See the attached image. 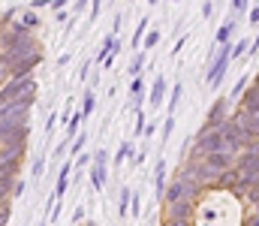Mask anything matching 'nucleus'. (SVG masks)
Returning a JSON list of instances; mask_svg holds the SVG:
<instances>
[{"mask_svg": "<svg viewBox=\"0 0 259 226\" xmlns=\"http://www.w3.org/2000/svg\"><path fill=\"white\" fill-rule=\"evenodd\" d=\"M229 61H232V42L214 46L211 64H208V73H205L208 87H220V84H223V75H226V70H229Z\"/></svg>", "mask_w": 259, "mask_h": 226, "instance_id": "obj_1", "label": "nucleus"}, {"mask_svg": "<svg viewBox=\"0 0 259 226\" xmlns=\"http://www.w3.org/2000/svg\"><path fill=\"white\" fill-rule=\"evenodd\" d=\"M33 91H36V81H33L30 75H15V78H9L6 87L0 91V106H6V103H12V100H21V97H30Z\"/></svg>", "mask_w": 259, "mask_h": 226, "instance_id": "obj_2", "label": "nucleus"}, {"mask_svg": "<svg viewBox=\"0 0 259 226\" xmlns=\"http://www.w3.org/2000/svg\"><path fill=\"white\" fill-rule=\"evenodd\" d=\"M229 118H232V100H229V97H217V100L211 103V109H208V115H205V124H202L199 130H217V127H223Z\"/></svg>", "mask_w": 259, "mask_h": 226, "instance_id": "obj_3", "label": "nucleus"}, {"mask_svg": "<svg viewBox=\"0 0 259 226\" xmlns=\"http://www.w3.org/2000/svg\"><path fill=\"white\" fill-rule=\"evenodd\" d=\"M196 214H199V196H184L172 205H163V220H172V217L196 220Z\"/></svg>", "mask_w": 259, "mask_h": 226, "instance_id": "obj_4", "label": "nucleus"}, {"mask_svg": "<svg viewBox=\"0 0 259 226\" xmlns=\"http://www.w3.org/2000/svg\"><path fill=\"white\" fill-rule=\"evenodd\" d=\"M223 136H226V148L232 151V154H238V151H244V145H247V136H244V130H241V124H238L235 118H229V121L223 124Z\"/></svg>", "mask_w": 259, "mask_h": 226, "instance_id": "obj_5", "label": "nucleus"}, {"mask_svg": "<svg viewBox=\"0 0 259 226\" xmlns=\"http://www.w3.org/2000/svg\"><path fill=\"white\" fill-rule=\"evenodd\" d=\"M106 166H109V154L100 148L94 154V163H91V187L94 190H103L106 187Z\"/></svg>", "mask_w": 259, "mask_h": 226, "instance_id": "obj_6", "label": "nucleus"}, {"mask_svg": "<svg viewBox=\"0 0 259 226\" xmlns=\"http://www.w3.org/2000/svg\"><path fill=\"white\" fill-rule=\"evenodd\" d=\"M39 61H42V52H39V49H33V52H27L24 58H18L6 73H9V78H15V75H30V70H33Z\"/></svg>", "mask_w": 259, "mask_h": 226, "instance_id": "obj_7", "label": "nucleus"}, {"mask_svg": "<svg viewBox=\"0 0 259 226\" xmlns=\"http://www.w3.org/2000/svg\"><path fill=\"white\" fill-rule=\"evenodd\" d=\"M232 118L241 124V130H244L247 142H250V139H259V118H256V115H250V112H241V109H232Z\"/></svg>", "mask_w": 259, "mask_h": 226, "instance_id": "obj_8", "label": "nucleus"}, {"mask_svg": "<svg viewBox=\"0 0 259 226\" xmlns=\"http://www.w3.org/2000/svg\"><path fill=\"white\" fill-rule=\"evenodd\" d=\"M235 169L238 172H250V175H259V151H238L235 154Z\"/></svg>", "mask_w": 259, "mask_h": 226, "instance_id": "obj_9", "label": "nucleus"}, {"mask_svg": "<svg viewBox=\"0 0 259 226\" xmlns=\"http://www.w3.org/2000/svg\"><path fill=\"white\" fill-rule=\"evenodd\" d=\"M235 109L250 112V115H256V118H259V87L253 84V81H250V84H247V91L238 97V106H235Z\"/></svg>", "mask_w": 259, "mask_h": 226, "instance_id": "obj_10", "label": "nucleus"}, {"mask_svg": "<svg viewBox=\"0 0 259 226\" xmlns=\"http://www.w3.org/2000/svg\"><path fill=\"white\" fill-rule=\"evenodd\" d=\"M163 100H166V78H163V75H157V78H154V84H151L148 109H160V106H163Z\"/></svg>", "mask_w": 259, "mask_h": 226, "instance_id": "obj_11", "label": "nucleus"}, {"mask_svg": "<svg viewBox=\"0 0 259 226\" xmlns=\"http://www.w3.org/2000/svg\"><path fill=\"white\" fill-rule=\"evenodd\" d=\"M166 184H169V178H166V157H163V160H157V172H154V193H157L160 202H163Z\"/></svg>", "mask_w": 259, "mask_h": 226, "instance_id": "obj_12", "label": "nucleus"}, {"mask_svg": "<svg viewBox=\"0 0 259 226\" xmlns=\"http://www.w3.org/2000/svg\"><path fill=\"white\" fill-rule=\"evenodd\" d=\"M235 27H238V18H226V21L220 24V30H217V36H214V46H223V42H232V36H235Z\"/></svg>", "mask_w": 259, "mask_h": 226, "instance_id": "obj_13", "label": "nucleus"}, {"mask_svg": "<svg viewBox=\"0 0 259 226\" xmlns=\"http://www.w3.org/2000/svg\"><path fill=\"white\" fill-rule=\"evenodd\" d=\"M69 172H72V163H66L64 169H61V175H58V187H55V196L61 199L66 193V187H69Z\"/></svg>", "mask_w": 259, "mask_h": 226, "instance_id": "obj_14", "label": "nucleus"}, {"mask_svg": "<svg viewBox=\"0 0 259 226\" xmlns=\"http://www.w3.org/2000/svg\"><path fill=\"white\" fill-rule=\"evenodd\" d=\"M130 202H133V193H130V187H121V196H118V217H121V220L130 214Z\"/></svg>", "mask_w": 259, "mask_h": 226, "instance_id": "obj_15", "label": "nucleus"}, {"mask_svg": "<svg viewBox=\"0 0 259 226\" xmlns=\"http://www.w3.org/2000/svg\"><path fill=\"white\" fill-rule=\"evenodd\" d=\"M136 157V148H133V142H121V148H118V154H115V166H124V160H133Z\"/></svg>", "mask_w": 259, "mask_h": 226, "instance_id": "obj_16", "label": "nucleus"}, {"mask_svg": "<svg viewBox=\"0 0 259 226\" xmlns=\"http://www.w3.org/2000/svg\"><path fill=\"white\" fill-rule=\"evenodd\" d=\"M250 81H253V78H247V75H241V78L235 81V87H232V94H229V100L235 103V100H238V97H241V94L247 91V84H250Z\"/></svg>", "mask_w": 259, "mask_h": 226, "instance_id": "obj_17", "label": "nucleus"}, {"mask_svg": "<svg viewBox=\"0 0 259 226\" xmlns=\"http://www.w3.org/2000/svg\"><path fill=\"white\" fill-rule=\"evenodd\" d=\"M12 187H15V178H6V175H3V178H0V199H3V202L12 196Z\"/></svg>", "mask_w": 259, "mask_h": 226, "instance_id": "obj_18", "label": "nucleus"}, {"mask_svg": "<svg viewBox=\"0 0 259 226\" xmlns=\"http://www.w3.org/2000/svg\"><path fill=\"white\" fill-rule=\"evenodd\" d=\"M81 121H84V115H81V112H75V115H72V121H69V133H66V139H75V136H78Z\"/></svg>", "mask_w": 259, "mask_h": 226, "instance_id": "obj_19", "label": "nucleus"}, {"mask_svg": "<svg viewBox=\"0 0 259 226\" xmlns=\"http://www.w3.org/2000/svg\"><path fill=\"white\" fill-rule=\"evenodd\" d=\"M247 52H250V42H247V39H238V42L232 46V61H235V58H244Z\"/></svg>", "mask_w": 259, "mask_h": 226, "instance_id": "obj_20", "label": "nucleus"}, {"mask_svg": "<svg viewBox=\"0 0 259 226\" xmlns=\"http://www.w3.org/2000/svg\"><path fill=\"white\" fill-rule=\"evenodd\" d=\"M241 226H259V211H256V208H247V211H244Z\"/></svg>", "mask_w": 259, "mask_h": 226, "instance_id": "obj_21", "label": "nucleus"}, {"mask_svg": "<svg viewBox=\"0 0 259 226\" xmlns=\"http://www.w3.org/2000/svg\"><path fill=\"white\" fill-rule=\"evenodd\" d=\"M142 67H145V55H136L130 64V75H142Z\"/></svg>", "mask_w": 259, "mask_h": 226, "instance_id": "obj_22", "label": "nucleus"}, {"mask_svg": "<svg viewBox=\"0 0 259 226\" xmlns=\"http://www.w3.org/2000/svg\"><path fill=\"white\" fill-rule=\"evenodd\" d=\"M181 94H184V87H181V84H175V87H172V100H169V112H175V106H178Z\"/></svg>", "mask_w": 259, "mask_h": 226, "instance_id": "obj_23", "label": "nucleus"}, {"mask_svg": "<svg viewBox=\"0 0 259 226\" xmlns=\"http://www.w3.org/2000/svg\"><path fill=\"white\" fill-rule=\"evenodd\" d=\"M172 130H175V118L169 115V118H166V124H163V142H169V136H172Z\"/></svg>", "mask_w": 259, "mask_h": 226, "instance_id": "obj_24", "label": "nucleus"}, {"mask_svg": "<svg viewBox=\"0 0 259 226\" xmlns=\"http://www.w3.org/2000/svg\"><path fill=\"white\" fill-rule=\"evenodd\" d=\"M42 169H46V160H33V169H30V178H33V181H39V175H42Z\"/></svg>", "mask_w": 259, "mask_h": 226, "instance_id": "obj_25", "label": "nucleus"}, {"mask_svg": "<svg viewBox=\"0 0 259 226\" xmlns=\"http://www.w3.org/2000/svg\"><path fill=\"white\" fill-rule=\"evenodd\" d=\"M21 24H24V27H27V30H33V27H36V24H39V18H36V15H33V12H27V15H24V18H21Z\"/></svg>", "mask_w": 259, "mask_h": 226, "instance_id": "obj_26", "label": "nucleus"}, {"mask_svg": "<svg viewBox=\"0 0 259 226\" xmlns=\"http://www.w3.org/2000/svg\"><path fill=\"white\" fill-rule=\"evenodd\" d=\"M84 139H88V136H81V133L75 136V142H72V160H75V154H81V148H84Z\"/></svg>", "mask_w": 259, "mask_h": 226, "instance_id": "obj_27", "label": "nucleus"}, {"mask_svg": "<svg viewBox=\"0 0 259 226\" xmlns=\"http://www.w3.org/2000/svg\"><path fill=\"white\" fill-rule=\"evenodd\" d=\"M196 220H181V217H172V220H163V226H193Z\"/></svg>", "mask_w": 259, "mask_h": 226, "instance_id": "obj_28", "label": "nucleus"}, {"mask_svg": "<svg viewBox=\"0 0 259 226\" xmlns=\"http://www.w3.org/2000/svg\"><path fill=\"white\" fill-rule=\"evenodd\" d=\"M157 42H160V30H151V33H148V39H145V46H148V49H154Z\"/></svg>", "mask_w": 259, "mask_h": 226, "instance_id": "obj_29", "label": "nucleus"}, {"mask_svg": "<svg viewBox=\"0 0 259 226\" xmlns=\"http://www.w3.org/2000/svg\"><path fill=\"white\" fill-rule=\"evenodd\" d=\"M211 15H214V3L205 0V3H202V18H211Z\"/></svg>", "mask_w": 259, "mask_h": 226, "instance_id": "obj_30", "label": "nucleus"}, {"mask_svg": "<svg viewBox=\"0 0 259 226\" xmlns=\"http://www.w3.org/2000/svg\"><path fill=\"white\" fill-rule=\"evenodd\" d=\"M145 27H148V18H142V21H139V27H136V39H133V42H139V39H142Z\"/></svg>", "mask_w": 259, "mask_h": 226, "instance_id": "obj_31", "label": "nucleus"}, {"mask_svg": "<svg viewBox=\"0 0 259 226\" xmlns=\"http://www.w3.org/2000/svg\"><path fill=\"white\" fill-rule=\"evenodd\" d=\"M88 112H94V94H88V97H84V112H81V115L88 118Z\"/></svg>", "mask_w": 259, "mask_h": 226, "instance_id": "obj_32", "label": "nucleus"}, {"mask_svg": "<svg viewBox=\"0 0 259 226\" xmlns=\"http://www.w3.org/2000/svg\"><path fill=\"white\" fill-rule=\"evenodd\" d=\"M247 21H250L253 27H259V6H256V9H250V12H247Z\"/></svg>", "mask_w": 259, "mask_h": 226, "instance_id": "obj_33", "label": "nucleus"}, {"mask_svg": "<svg viewBox=\"0 0 259 226\" xmlns=\"http://www.w3.org/2000/svg\"><path fill=\"white\" fill-rule=\"evenodd\" d=\"M24 193V181L21 178H15V187H12V196H21Z\"/></svg>", "mask_w": 259, "mask_h": 226, "instance_id": "obj_34", "label": "nucleus"}, {"mask_svg": "<svg viewBox=\"0 0 259 226\" xmlns=\"http://www.w3.org/2000/svg\"><path fill=\"white\" fill-rule=\"evenodd\" d=\"M9 214H12V211H9V205H6V208H0V226L9 223Z\"/></svg>", "mask_w": 259, "mask_h": 226, "instance_id": "obj_35", "label": "nucleus"}, {"mask_svg": "<svg viewBox=\"0 0 259 226\" xmlns=\"http://www.w3.org/2000/svg\"><path fill=\"white\" fill-rule=\"evenodd\" d=\"M145 160H148V154H145V151H139V154H136V157H133V166H142V163H145Z\"/></svg>", "mask_w": 259, "mask_h": 226, "instance_id": "obj_36", "label": "nucleus"}, {"mask_svg": "<svg viewBox=\"0 0 259 226\" xmlns=\"http://www.w3.org/2000/svg\"><path fill=\"white\" fill-rule=\"evenodd\" d=\"M81 220H84V208H75L72 211V223H81Z\"/></svg>", "mask_w": 259, "mask_h": 226, "instance_id": "obj_37", "label": "nucleus"}, {"mask_svg": "<svg viewBox=\"0 0 259 226\" xmlns=\"http://www.w3.org/2000/svg\"><path fill=\"white\" fill-rule=\"evenodd\" d=\"M66 0H55V6H58V9H61V6H64Z\"/></svg>", "mask_w": 259, "mask_h": 226, "instance_id": "obj_38", "label": "nucleus"}, {"mask_svg": "<svg viewBox=\"0 0 259 226\" xmlns=\"http://www.w3.org/2000/svg\"><path fill=\"white\" fill-rule=\"evenodd\" d=\"M247 208H256V211H259V199H256V202H253V205H247Z\"/></svg>", "mask_w": 259, "mask_h": 226, "instance_id": "obj_39", "label": "nucleus"}, {"mask_svg": "<svg viewBox=\"0 0 259 226\" xmlns=\"http://www.w3.org/2000/svg\"><path fill=\"white\" fill-rule=\"evenodd\" d=\"M3 75H9V73H6V70H0V81H3Z\"/></svg>", "mask_w": 259, "mask_h": 226, "instance_id": "obj_40", "label": "nucleus"}, {"mask_svg": "<svg viewBox=\"0 0 259 226\" xmlns=\"http://www.w3.org/2000/svg\"><path fill=\"white\" fill-rule=\"evenodd\" d=\"M154 3H157V0H148V6H154Z\"/></svg>", "mask_w": 259, "mask_h": 226, "instance_id": "obj_41", "label": "nucleus"}, {"mask_svg": "<svg viewBox=\"0 0 259 226\" xmlns=\"http://www.w3.org/2000/svg\"><path fill=\"white\" fill-rule=\"evenodd\" d=\"M0 208H6V202H3V199H0Z\"/></svg>", "mask_w": 259, "mask_h": 226, "instance_id": "obj_42", "label": "nucleus"}, {"mask_svg": "<svg viewBox=\"0 0 259 226\" xmlns=\"http://www.w3.org/2000/svg\"><path fill=\"white\" fill-rule=\"evenodd\" d=\"M81 226H97V223H81Z\"/></svg>", "mask_w": 259, "mask_h": 226, "instance_id": "obj_43", "label": "nucleus"}, {"mask_svg": "<svg viewBox=\"0 0 259 226\" xmlns=\"http://www.w3.org/2000/svg\"><path fill=\"white\" fill-rule=\"evenodd\" d=\"M232 3H235V0H232Z\"/></svg>", "mask_w": 259, "mask_h": 226, "instance_id": "obj_44", "label": "nucleus"}]
</instances>
